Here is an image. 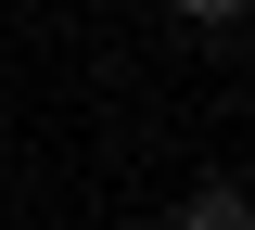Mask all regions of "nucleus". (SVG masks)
<instances>
[{"mask_svg": "<svg viewBox=\"0 0 255 230\" xmlns=\"http://www.w3.org/2000/svg\"><path fill=\"white\" fill-rule=\"evenodd\" d=\"M179 230H255V192H243V179H191Z\"/></svg>", "mask_w": 255, "mask_h": 230, "instance_id": "1", "label": "nucleus"}, {"mask_svg": "<svg viewBox=\"0 0 255 230\" xmlns=\"http://www.w3.org/2000/svg\"><path fill=\"white\" fill-rule=\"evenodd\" d=\"M179 13H191V26H243V0H179Z\"/></svg>", "mask_w": 255, "mask_h": 230, "instance_id": "2", "label": "nucleus"}]
</instances>
